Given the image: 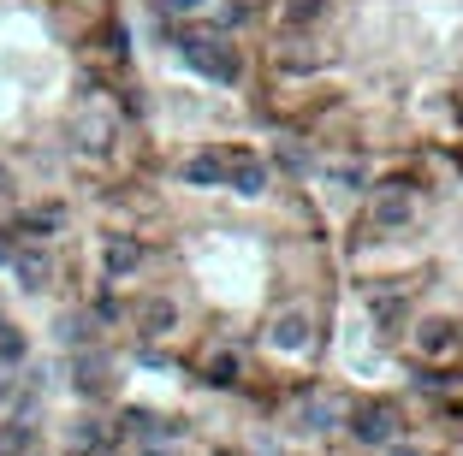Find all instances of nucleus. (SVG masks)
Instances as JSON below:
<instances>
[{"mask_svg": "<svg viewBox=\"0 0 463 456\" xmlns=\"http://www.w3.org/2000/svg\"><path fill=\"white\" fill-rule=\"evenodd\" d=\"M78 456H83V451H78Z\"/></svg>", "mask_w": 463, "mask_h": 456, "instance_id": "dca6fc26", "label": "nucleus"}, {"mask_svg": "<svg viewBox=\"0 0 463 456\" xmlns=\"http://www.w3.org/2000/svg\"><path fill=\"white\" fill-rule=\"evenodd\" d=\"M125 427H131L143 444H155V439H178V427H166V421H161V415H149V409H131V415H125Z\"/></svg>", "mask_w": 463, "mask_h": 456, "instance_id": "1a4fd4ad", "label": "nucleus"}, {"mask_svg": "<svg viewBox=\"0 0 463 456\" xmlns=\"http://www.w3.org/2000/svg\"><path fill=\"white\" fill-rule=\"evenodd\" d=\"M18 356H24V338L13 326H0V362H18Z\"/></svg>", "mask_w": 463, "mask_h": 456, "instance_id": "9b49d317", "label": "nucleus"}, {"mask_svg": "<svg viewBox=\"0 0 463 456\" xmlns=\"http://www.w3.org/2000/svg\"><path fill=\"white\" fill-rule=\"evenodd\" d=\"M309 332H315V321L303 309H279V314H273V326H268V344L286 349V356H298V349H309Z\"/></svg>", "mask_w": 463, "mask_h": 456, "instance_id": "7ed1b4c3", "label": "nucleus"}, {"mask_svg": "<svg viewBox=\"0 0 463 456\" xmlns=\"http://www.w3.org/2000/svg\"><path fill=\"white\" fill-rule=\"evenodd\" d=\"M78 444H108V433H101V421H90V427L78 433Z\"/></svg>", "mask_w": 463, "mask_h": 456, "instance_id": "f8f14e48", "label": "nucleus"}, {"mask_svg": "<svg viewBox=\"0 0 463 456\" xmlns=\"http://www.w3.org/2000/svg\"><path fill=\"white\" fill-rule=\"evenodd\" d=\"M13 267H18V279H24V291H42V284L54 279V261L42 256V249H18Z\"/></svg>", "mask_w": 463, "mask_h": 456, "instance_id": "0eeeda50", "label": "nucleus"}, {"mask_svg": "<svg viewBox=\"0 0 463 456\" xmlns=\"http://www.w3.org/2000/svg\"><path fill=\"white\" fill-rule=\"evenodd\" d=\"M18 249H13V237H6V231H0V267H6V261H13Z\"/></svg>", "mask_w": 463, "mask_h": 456, "instance_id": "ddd939ff", "label": "nucleus"}, {"mask_svg": "<svg viewBox=\"0 0 463 456\" xmlns=\"http://www.w3.org/2000/svg\"><path fill=\"white\" fill-rule=\"evenodd\" d=\"M30 456H42V451H30Z\"/></svg>", "mask_w": 463, "mask_h": 456, "instance_id": "2eb2a0df", "label": "nucleus"}, {"mask_svg": "<svg viewBox=\"0 0 463 456\" xmlns=\"http://www.w3.org/2000/svg\"><path fill=\"white\" fill-rule=\"evenodd\" d=\"M303 427H309V433H327V427H339V409H333L327 397H309V403H303Z\"/></svg>", "mask_w": 463, "mask_h": 456, "instance_id": "9d476101", "label": "nucleus"}, {"mask_svg": "<svg viewBox=\"0 0 463 456\" xmlns=\"http://www.w3.org/2000/svg\"><path fill=\"white\" fill-rule=\"evenodd\" d=\"M398 409L392 403H356L351 409V439L356 444H374V451H386V444H398Z\"/></svg>", "mask_w": 463, "mask_h": 456, "instance_id": "f257e3e1", "label": "nucleus"}, {"mask_svg": "<svg viewBox=\"0 0 463 456\" xmlns=\"http://www.w3.org/2000/svg\"><path fill=\"white\" fill-rule=\"evenodd\" d=\"M458 326L451 321H422L416 326V356H428V362H446V356H458Z\"/></svg>", "mask_w": 463, "mask_h": 456, "instance_id": "39448f33", "label": "nucleus"}, {"mask_svg": "<svg viewBox=\"0 0 463 456\" xmlns=\"http://www.w3.org/2000/svg\"><path fill=\"white\" fill-rule=\"evenodd\" d=\"M196 374L208 379V386H238V374H244V362H238V349H208L203 356V368H196Z\"/></svg>", "mask_w": 463, "mask_h": 456, "instance_id": "423d86ee", "label": "nucleus"}, {"mask_svg": "<svg viewBox=\"0 0 463 456\" xmlns=\"http://www.w3.org/2000/svg\"><path fill=\"white\" fill-rule=\"evenodd\" d=\"M386 456H422V451H410V444H386Z\"/></svg>", "mask_w": 463, "mask_h": 456, "instance_id": "4468645a", "label": "nucleus"}, {"mask_svg": "<svg viewBox=\"0 0 463 456\" xmlns=\"http://www.w3.org/2000/svg\"><path fill=\"white\" fill-rule=\"evenodd\" d=\"M143 261H149V249H143L137 237H108L101 243V267H108V279H131Z\"/></svg>", "mask_w": 463, "mask_h": 456, "instance_id": "20e7f679", "label": "nucleus"}, {"mask_svg": "<svg viewBox=\"0 0 463 456\" xmlns=\"http://www.w3.org/2000/svg\"><path fill=\"white\" fill-rule=\"evenodd\" d=\"M137 332L143 338H173L178 332V302L173 296H137Z\"/></svg>", "mask_w": 463, "mask_h": 456, "instance_id": "f03ea898", "label": "nucleus"}, {"mask_svg": "<svg viewBox=\"0 0 463 456\" xmlns=\"http://www.w3.org/2000/svg\"><path fill=\"white\" fill-rule=\"evenodd\" d=\"M36 451V427L30 421H0V456H30Z\"/></svg>", "mask_w": 463, "mask_h": 456, "instance_id": "6e6552de", "label": "nucleus"}]
</instances>
